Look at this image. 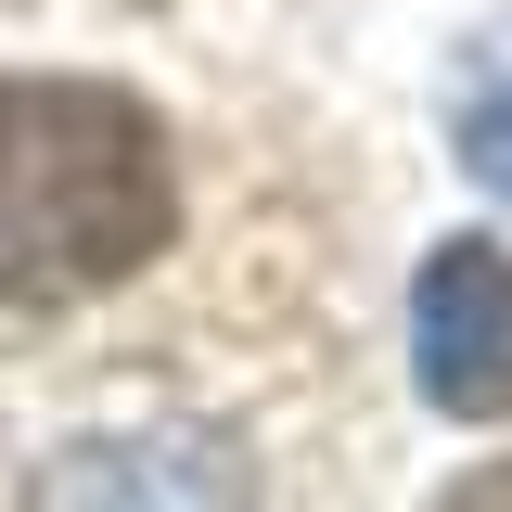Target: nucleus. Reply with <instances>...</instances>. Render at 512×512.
<instances>
[{
    "label": "nucleus",
    "mask_w": 512,
    "mask_h": 512,
    "mask_svg": "<svg viewBox=\"0 0 512 512\" xmlns=\"http://www.w3.org/2000/svg\"><path fill=\"white\" fill-rule=\"evenodd\" d=\"M474 180L512 192V103H487V116H474Z\"/></svg>",
    "instance_id": "nucleus-4"
},
{
    "label": "nucleus",
    "mask_w": 512,
    "mask_h": 512,
    "mask_svg": "<svg viewBox=\"0 0 512 512\" xmlns=\"http://www.w3.org/2000/svg\"><path fill=\"white\" fill-rule=\"evenodd\" d=\"M436 512H512V461H474V474H461Z\"/></svg>",
    "instance_id": "nucleus-5"
},
{
    "label": "nucleus",
    "mask_w": 512,
    "mask_h": 512,
    "mask_svg": "<svg viewBox=\"0 0 512 512\" xmlns=\"http://www.w3.org/2000/svg\"><path fill=\"white\" fill-rule=\"evenodd\" d=\"M26 512H256L244 448L205 423H154V436H77L39 461Z\"/></svg>",
    "instance_id": "nucleus-3"
},
{
    "label": "nucleus",
    "mask_w": 512,
    "mask_h": 512,
    "mask_svg": "<svg viewBox=\"0 0 512 512\" xmlns=\"http://www.w3.org/2000/svg\"><path fill=\"white\" fill-rule=\"evenodd\" d=\"M180 231L167 128L103 77H0V295L77 308Z\"/></svg>",
    "instance_id": "nucleus-1"
},
{
    "label": "nucleus",
    "mask_w": 512,
    "mask_h": 512,
    "mask_svg": "<svg viewBox=\"0 0 512 512\" xmlns=\"http://www.w3.org/2000/svg\"><path fill=\"white\" fill-rule=\"evenodd\" d=\"M410 372L448 423H512V256L500 244H436L410 282Z\"/></svg>",
    "instance_id": "nucleus-2"
}]
</instances>
